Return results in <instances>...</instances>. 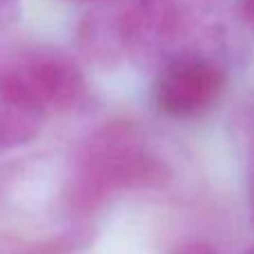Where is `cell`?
I'll return each instance as SVG.
<instances>
[{
    "label": "cell",
    "instance_id": "1",
    "mask_svg": "<svg viewBox=\"0 0 254 254\" xmlns=\"http://www.w3.org/2000/svg\"><path fill=\"white\" fill-rule=\"evenodd\" d=\"M170 170L149 149L143 129L131 121H112L96 129L78 149L69 185V207L87 223L107 198L127 190L156 188Z\"/></svg>",
    "mask_w": 254,
    "mask_h": 254
},
{
    "label": "cell",
    "instance_id": "2",
    "mask_svg": "<svg viewBox=\"0 0 254 254\" xmlns=\"http://www.w3.org/2000/svg\"><path fill=\"white\" fill-rule=\"evenodd\" d=\"M0 78L45 116L78 107L87 96L80 67L67 54L34 49L0 67Z\"/></svg>",
    "mask_w": 254,
    "mask_h": 254
},
{
    "label": "cell",
    "instance_id": "3",
    "mask_svg": "<svg viewBox=\"0 0 254 254\" xmlns=\"http://www.w3.org/2000/svg\"><path fill=\"white\" fill-rule=\"evenodd\" d=\"M225 89V69L203 54H181L163 65L154 83V105L170 119L207 112Z\"/></svg>",
    "mask_w": 254,
    "mask_h": 254
},
{
    "label": "cell",
    "instance_id": "4",
    "mask_svg": "<svg viewBox=\"0 0 254 254\" xmlns=\"http://www.w3.org/2000/svg\"><path fill=\"white\" fill-rule=\"evenodd\" d=\"M80 47L96 65H116L129 49V18L110 13L87 16L80 27Z\"/></svg>",
    "mask_w": 254,
    "mask_h": 254
},
{
    "label": "cell",
    "instance_id": "5",
    "mask_svg": "<svg viewBox=\"0 0 254 254\" xmlns=\"http://www.w3.org/2000/svg\"><path fill=\"white\" fill-rule=\"evenodd\" d=\"M47 116L27 103L16 89L0 78V152L16 149L38 136Z\"/></svg>",
    "mask_w": 254,
    "mask_h": 254
},
{
    "label": "cell",
    "instance_id": "6",
    "mask_svg": "<svg viewBox=\"0 0 254 254\" xmlns=\"http://www.w3.org/2000/svg\"><path fill=\"white\" fill-rule=\"evenodd\" d=\"M0 254H36V250H34V243L27 246L20 239L0 234Z\"/></svg>",
    "mask_w": 254,
    "mask_h": 254
},
{
    "label": "cell",
    "instance_id": "7",
    "mask_svg": "<svg viewBox=\"0 0 254 254\" xmlns=\"http://www.w3.org/2000/svg\"><path fill=\"white\" fill-rule=\"evenodd\" d=\"M20 18V0H0V27H9Z\"/></svg>",
    "mask_w": 254,
    "mask_h": 254
},
{
    "label": "cell",
    "instance_id": "8",
    "mask_svg": "<svg viewBox=\"0 0 254 254\" xmlns=\"http://www.w3.org/2000/svg\"><path fill=\"white\" fill-rule=\"evenodd\" d=\"M172 254H219L212 246L207 243H201V241H192V243H183V246L174 248Z\"/></svg>",
    "mask_w": 254,
    "mask_h": 254
},
{
    "label": "cell",
    "instance_id": "9",
    "mask_svg": "<svg viewBox=\"0 0 254 254\" xmlns=\"http://www.w3.org/2000/svg\"><path fill=\"white\" fill-rule=\"evenodd\" d=\"M241 16L254 31V0H241Z\"/></svg>",
    "mask_w": 254,
    "mask_h": 254
},
{
    "label": "cell",
    "instance_id": "10",
    "mask_svg": "<svg viewBox=\"0 0 254 254\" xmlns=\"http://www.w3.org/2000/svg\"><path fill=\"white\" fill-rule=\"evenodd\" d=\"M250 210H252V221H254V174L250 181Z\"/></svg>",
    "mask_w": 254,
    "mask_h": 254
},
{
    "label": "cell",
    "instance_id": "11",
    "mask_svg": "<svg viewBox=\"0 0 254 254\" xmlns=\"http://www.w3.org/2000/svg\"><path fill=\"white\" fill-rule=\"evenodd\" d=\"M246 254H254V246H252V248H250V250H248Z\"/></svg>",
    "mask_w": 254,
    "mask_h": 254
},
{
    "label": "cell",
    "instance_id": "12",
    "mask_svg": "<svg viewBox=\"0 0 254 254\" xmlns=\"http://www.w3.org/2000/svg\"><path fill=\"white\" fill-rule=\"evenodd\" d=\"M76 2H92V0H76Z\"/></svg>",
    "mask_w": 254,
    "mask_h": 254
}]
</instances>
